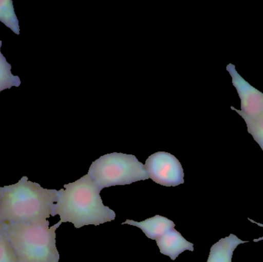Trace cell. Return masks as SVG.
Returning a JSON list of instances; mask_svg holds the SVG:
<instances>
[{
  "mask_svg": "<svg viewBox=\"0 0 263 262\" xmlns=\"http://www.w3.org/2000/svg\"><path fill=\"white\" fill-rule=\"evenodd\" d=\"M2 43L0 40V92L12 87H18L21 84L20 77L12 73L11 65L1 52Z\"/></svg>",
  "mask_w": 263,
  "mask_h": 262,
  "instance_id": "30bf717a",
  "label": "cell"
},
{
  "mask_svg": "<svg viewBox=\"0 0 263 262\" xmlns=\"http://www.w3.org/2000/svg\"><path fill=\"white\" fill-rule=\"evenodd\" d=\"M0 22L6 25L14 33L20 35L18 20L11 0H0Z\"/></svg>",
  "mask_w": 263,
  "mask_h": 262,
  "instance_id": "8fae6325",
  "label": "cell"
},
{
  "mask_svg": "<svg viewBox=\"0 0 263 262\" xmlns=\"http://www.w3.org/2000/svg\"><path fill=\"white\" fill-rule=\"evenodd\" d=\"M145 169L149 178L165 187H176L184 183V172L179 160L165 152H158L147 158Z\"/></svg>",
  "mask_w": 263,
  "mask_h": 262,
  "instance_id": "5b68a950",
  "label": "cell"
},
{
  "mask_svg": "<svg viewBox=\"0 0 263 262\" xmlns=\"http://www.w3.org/2000/svg\"><path fill=\"white\" fill-rule=\"evenodd\" d=\"M88 175L101 190L149 178L145 166L135 155L117 152L103 155L93 162Z\"/></svg>",
  "mask_w": 263,
  "mask_h": 262,
  "instance_id": "277c9868",
  "label": "cell"
},
{
  "mask_svg": "<svg viewBox=\"0 0 263 262\" xmlns=\"http://www.w3.org/2000/svg\"><path fill=\"white\" fill-rule=\"evenodd\" d=\"M248 243V241H242L236 235L231 234L212 246L207 262H232L233 252L236 248L239 245Z\"/></svg>",
  "mask_w": 263,
  "mask_h": 262,
  "instance_id": "9c48e42d",
  "label": "cell"
},
{
  "mask_svg": "<svg viewBox=\"0 0 263 262\" xmlns=\"http://www.w3.org/2000/svg\"><path fill=\"white\" fill-rule=\"evenodd\" d=\"M0 262H18L4 232L0 229Z\"/></svg>",
  "mask_w": 263,
  "mask_h": 262,
  "instance_id": "4fadbf2b",
  "label": "cell"
},
{
  "mask_svg": "<svg viewBox=\"0 0 263 262\" xmlns=\"http://www.w3.org/2000/svg\"><path fill=\"white\" fill-rule=\"evenodd\" d=\"M156 244L162 255L176 260L185 251H194V246L190 243L176 229L167 232L163 236L156 240Z\"/></svg>",
  "mask_w": 263,
  "mask_h": 262,
  "instance_id": "52a82bcc",
  "label": "cell"
},
{
  "mask_svg": "<svg viewBox=\"0 0 263 262\" xmlns=\"http://www.w3.org/2000/svg\"><path fill=\"white\" fill-rule=\"evenodd\" d=\"M231 109L236 111L245 120L249 133L252 135L255 141L259 144L263 151V116L260 118H252L246 116L240 111L235 109L233 106H232Z\"/></svg>",
  "mask_w": 263,
  "mask_h": 262,
  "instance_id": "7c38bea8",
  "label": "cell"
},
{
  "mask_svg": "<svg viewBox=\"0 0 263 262\" xmlns=\"http://www.w3.org/2000/svg\"><path fill=\"white\" fill-rule=\"evenodd\" d=\"M49 227V221L3 225V232L10 243L18 262H59L57 248V229Z\"/></svg>",
  "mask_w": 263,
  "mask_h": 262,
  "instance_id": "3957f363",
  "label": "cell"
},
{
  "mask_svg": "<svg viewBox=\"0 0 263 262\" xmlns=\"http://www.w3.org/2000/svg\"><path fill=\"white\" fill-rule=\"evenodd\" d=\"M227 70L233 78V86L241 99V110L243 115L252 118L263 116V93L246 81L236 69L235 65L229 64Z\"/></svg>",
  "mask_w": 263,
  "mask_h": 262,
  "instance_id": "8992f818",
  "label": "cell"
},
{
  "mask_svg": "<svg viewBox=\"0 0 263 262\" xmlns=\"http://www.w3.org/2000/svg\"><path fill=\"white\" fill-rule=\"evenodd\" d=\"M248 219L249 221H251V223H255V224L258 225V226L263 228V225L261 224V223H256V221H253L251 218H248ZM262 240H263V237H262V238H257V239H254L253 240V241H254V243H258V241H262Z\"/></svg>",
  "mask_w": 263,
  "mask_h": 262,
  "instance_id": "5bb4252c",
  "label": "cell"
},
{
  "mask_svg": "<svg viewBox=\"0 0 263 262\" xmlns=\"http://www.w3.org/2000/svg\"><path fill=\"white\" fill-rule=\"evenodd\" d=\"M101 191L88 174L65 185L64 189L59 191L52 216L59 215L62 223H72L77 229L114 221L115 212L103 204Z\"/></svg>",
  "mask_w": 263,
  "mask_h": 262,
  "instance_id": "6da1fadb",
  "label": "cell"
},
{
  "mask_svg": "<svg viewBox=\"0 0 263 262\" xmlns=\"http://www.w3.org/2000/svg\"><path fill=\"white\" fill-rule=\"evenodd\" d=\"M59 191L42 187L23 177L18 183L0 187V223H38L52 216Z\"/></svg>",
  "mask_w": 263,
  "mask_h": 262,
  "instance_id": "7a4b0ae2",
  "label": "cell"
},
{
  "mask_svg": "<svg viewBox=\"0 0 263 262\" xmlns=\"http://www.w3.org/2000/svg\"><path fill=\"white\" fill-rule=\"evenodd\" d=\"M126 224L139 228L146 235L147 238L156 241L165 235L167 232L173 230L176 226L175 223L171 220L158 215L139 223L128 219L122 223V225Z\"/></svg>",
  "mask_w": 263,
  "mask_h": 262,
  "instance_id": "ba28073f",
  "label": "cell"
}]
</instances>
